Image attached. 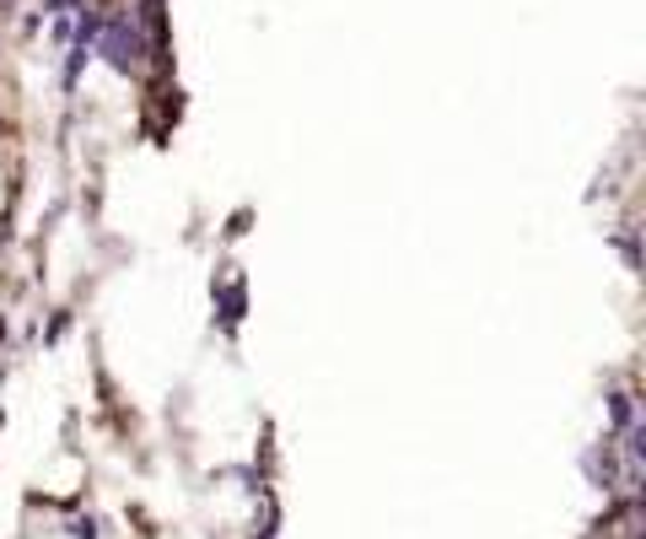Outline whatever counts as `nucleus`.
<instances>
[]
</instances>
